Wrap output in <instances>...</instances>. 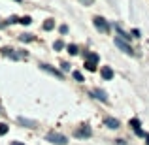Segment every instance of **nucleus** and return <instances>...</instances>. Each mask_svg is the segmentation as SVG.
I'll use <instances>...</instances> for the list:
<instances>
[{"mask_svg": "<svg viewBox=\"0 0 149 145\" xmlns=\"http://www.w3.org/2000/svg\"><path fill=\"white\" fill-rule=\"evenodd\" d=\"M93 23H95V26L100 30V32H108V30H109V23L106 21V19H102V17H95Z\"/></svg>", "mask_w": 149, "mask_h": 145, "instance_id": "obj_1", "label": "nucleus"}, {"mask_svg": "<svg viewBox=\"0 0 149 145\" xmlns=\"http://www.w3.org/2000/svg\"><path fill=\"white\" fill-rule=\"evenodd\" d=\"M47 139H49V142H53V143H57V145H61V143L64 145L66 142H68V139H66L62 134H57V132H51V134H47Z\"/></svg>", "mask_w": 149, "mask_h": 145, "instance_id": "obj_2", "label": "nucleus"}, {"mask_svg": "<svg viewBox=\"0 0 149 145\" xmlns=\"http://www.w3.org/2000/svg\"><path fill=\"white\" fill-rule=\"evenodd\" d=\"M115 45H117V47H119L121 51H125L127 55H134V51H132V47H130L128 44H125V42L121 40V38H117V40H115Z\"/></svg>", "mask_w": 149, "mask_h": 145, "instance_id": "obj_3", "label": "nucleus"}, {"mask_svg": "<svg viewBox=\"0 0 149 145\" xmlns=\"http://www.w3.org/2000/svg\"><path fill=\"white\" fill-rule=\"evenodd\" d=\"M89 136H91V126H87V124L76 130V138H89Z\"/></svg>", "mask_w": 149, "mask_h": 145, "instance_id": "obj_4", "label": "nucleus"}, {"mask_svg": "<svg viewBox=\"0 0 149 145\" xmlns=\"http://www.w3.org/2000/svg\"><path fill=\"white\" fill-rule=\"evenodd\" d=\"M91 94L95 96V98H98L100 102H106V100H108V94H106V92L102 91V89H95V91H93Z\"/></svg>", "mask_w": 149, "mask_h": 145, "instance_id": "obj_5", "label": "nucleus"}, {"mask_svg": "<svg viewBox=\"0 0 149 145\" xmlns=\"http://www.w3.org/2000/svg\"><path fill=\"white\" fill-rule=\"evenodd\" d=\"M102 77H104V79H111L113 77V70L109 68V66H104V68H102Z\"/></svg>", "mask_w": 149, "mask_h": 145, "instance_id": "obj_6", "label": "nucleus"}, {"mask_svg": "<svg viewBox=\"0 0 149 145\" xmlns=\"http://www.w3.org/2000/svg\"><path fill=\"white\" fill-rule=\"evenodd\" d=\"M106 126H109V128H119V121L108 117V119H106Z\"/></svg>", "mask_w": 149, "mask_h": 145, "instance_id": "obj_7", "label": "nucleus"}, {"mask_svg": "<svg viewBox=\"0 0 149 145\" xmlns=\"http://www.w3.org/2000/svg\"><path fill=\"white\" fill-rule=\"evenodd\" d=\"M85 58H87L89 62H95V64H96V62L100 60V57H98L96 53H85Z\"/></svg>", "mask_w": 149, "mask_h": 145, "instance_id": "obj_8", "label": "nucleus"}, {"mask_svg": "<svg viewBox=\"0 0 149 145\" xmlns=\"http://www.w3.org/2000/svg\"><path fill=\"white\" fill-rule=\"evenodd\" d=\"M42 68H44V70H45V72H49V74H53V76H55V77H61V74H58V72H57V70H53V68H49V66H47V64H42Z\"/></svg>", "mask_w": 149, "mask_h": 145, "instance_id": "obj_9", "label": "nucleus"}, {"mask_svg": "<svg viewBox=\"0 0 149 145\" xmlns=\"http://www.w3.org/2000/svg\"><path fill=\"white\" fill-rule=\"evenodd\" d=\"M44 28L45 30H53L55 28V21H53V19H47V21L44 23Z\"/></svg>", "mask_w": 149, "mask_h": 145, "instance_id": "obj_10", "label": "nucleus"}, {"mask_svg": "<svg viewBox=\"0 0 149 145\" xmlns=\"http://www.w3.org/2000/svg\"><path fill=\"white\" fill-rule=\"evenodd\" d=\"M85 70H89V72H95V70H96V64H95V62H89V60H85Z\"/></svg>", "mask_w": 149, "mask_h": 145, "instance_id": "obj_11", "label": "nucleus"}, {"mask_svg": "<svg viewBox=\"0 0 149 145\" xmlns=\"http://www.w3.org/2000/svg\"><path fill=\"white\" fill-rule=\"evenodd\" d=\"M66 49H68V53H70V55H77V51H79V49H77V45H76V44H70V45H68Z\"/></svg>", "mask_w": 149, "mask_h": 145, "instance_id": "obj_12", "label": "nucleus"}, {"mask_svg": "<svg viewBox=\"0 0 149 145\" xmlns=\"http://www.w3.org/2000/svg\"><path fill=\"white\" fill-rule=\"evenodd\" d=\"M64 47H66V45L62 44L61 40H57V42H55V44H53V49H55V51H61V49H64Z\"/></svg>", "mask_w": 149, "mask_h": 145, "instance_id": "obj_13", "label": "nucleus"}, {"mask_svg": "<svg viewBox=\"0 0 149 145\" xmlns=\"http://www.w3.org/2000/svg\"><path fill=\"white\" fill-rule=\"evenodd\" d=\"M130 126L134 128V132L140 130V121H138V119H130Z\"/></svg>", "mask_w": 149, "mask_h": 145, "instance_id": "obj_14", "label": "nucleus"}, {"mask_svg": "<svg viewBox=\"0 0 149 145\" xmlns=\"http://www.w3.org/2000/svg\"><path fill=\"white\" fill-rule=\"evenodd\" d=\"M8 130H10V128H8V124L6 123H0V136H2V134H8Z\"/></svg>", "mask_w": 149, "mask_h": 145, "instance_id": "obj_15", "label": "nucleus"}, {"mask_svg": "<svg viewBox=\"0 0 149 145\" xmlns=\"http://www.w3.org/2000/svg\"><path fill=\"white\" fill-rule=\"evenodd\" d=\"M21 40L23 42H32L34 36H32V34H21Z\"/></svg>", "mask_w": 149, "mask_h": 145, "instance_id": "obj_16", "label": "nucleus"}, {"mask_svg": "<svg viewBox=\"0 0 149 145\" xmlns=\"http://www.w3.org/2000/svg\"><path fill=\"white\" fill-rule=\"evenodd\" d=\"M74 79H76V81H85V79H83V74H81V72H74Z\"/></svg>", "mask_w": 149, "mask_h": 145, "instance_id": "obj_17", "label": "nucleus"}, {"mask_svg": "<svg viewBox=\"0 0 149 145\" xmlns=\"http://www.w3.org/2000/svg\"><path fill=\"white\" fill-rule=\"evenodd\" d=\"M19 23H23V25H30V23H32V19H30V17H23Z\"/></svg>", "mask_w": 149, "mask_h": 145, "instance_id": "obj_18", "label": "nucleus"}, {"mask_svg": "<svg viewBox=\"0 0 149 145\" xmlns=\"http://www.w3.org/2000/svg\"><path fill=\"white\" fill-rule=\"evenodd\" d=\"M58 30H61V34H66V32H68V26H66V25H61V28H58Z\"/></svg>", "mask_w": 149, "mask_h": 145, "instance_id": "obj_19", "label": "nucleus"}, {"mask_svg": "<svg viewBox=\"0 0 149 145\" xmlns=\"http://www.w3.org/2000/svg\"><path fill=\"white\" fill-rule=\"evenodd\" d=\"M17 21H21V19H17L15 15H13V17H10V19H8V23H17Z\"/></svg>", "mask_w": 149, "mask_h": 145, "instance_id": "obj_20", "label": "nucleus"}, {"mask_svg": "<svg viewBox=\"0 0 149 145\" xmlns=\"http://www.w3.org/2000/svg\"><path fill=\"white\" fill-rule=\"evenodd\" d=\"M132 36H134V38H140V30L134 28V30H132Z\"/></svg>", "mask_w": 149, "mask_h": 145, "instance_id": "obj_21", "label": "nucleus"}, {"mask_svg": "<svg viewBox=\"0 0 149 145\" xmlns=\"http://www.w3.org/2000/svg\"><path fill=\"white\" fill-rule=\"evenodd\" d=\"M61 68H62V70H70V64H68V62H62Z\"/></svg>", "mask_w": 149, "mask_h": 145, "instance_id": "obj_22", "label": "nucleus"}, {"mask_svg": "<svg viewBox=\"0 0 149 145\" xmlns=\"http://www.w3.org/2000/svg\"><path fill=\"white\" fill-rule=\"evenodd\" d=\"M11 145H23L21 142H11Z\"/></svg>", "mask_w": 149, "mask_h": 145, "instance_id": "obj_23", "label": "nucleus"}, {"mask_svg": "<svg viewBox=\"0 0 149 145\" xmlns=\"http://www.w3.org/2000/svg\"><path fill=\"white\" fill-rule=\"evenodd\" d=\"M146 138H147V143H149V136H146Z\"/></svg>", "mask_w": 149, "mask_h": 145, "instance_id": "obj_24", "label": "nucleus"}]
</instances>
